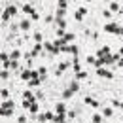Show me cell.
Returning a JSON list of instances; mask_svg holds the SVG:
<instances>
[{
    "label": "cell",
    "mask_w": 123,
    "mask_h": 123,
    "mask_svg": "<svg viewBox=\"0 0 123 123\" xmlns=\"http://www.w3.org/2000/svg\"><path fill=\"white\" fill-rule=\"evenodd\" d=\"M97 74H98V76L100 78H104V80H112V78H114V74H112V72H110V70H106V68H102V66H100V68H97Z\"/></svg>",
    "instance_id": "1"
},
{
    "label": "cell",
    "mask_w": 123,
    "mask_h": 123,
    "mask_svg": "<svg viewBox=\"0 0 123 123\" xmlns=\"http://www.w3.org/2000/svg\"><path fill=\"white\" fill-rule=\"evenodd\" d=\"M55 114L66 116V106H64V102H57V104H55Z\"/></svg>",
    "instance_id": "2"
},
{
    "label": "cell",
    "mask_w": 123,
    "mask_h": 123,
    "mask_svg": "<svg viewBox=\"0 0 123 123\" xmlns=\"http://www.w3.org/2000/svg\"><path fill=\"white\" fill-rule=\"evenodd\" d=\"M85 13H87V8H83V6H80V8H78V10H76V15H74V17H76L78 21H81Z\"/></svg>",
    "instance_id": "3"
},
{
    "label": "cell",
    "mask_w": 123,
    "mask_h": 123,
    "mask_svg": "<svg viewBox=\"0 0 123 123\" xmlns=\"http://www.w3.org/2000/svg\"><path fill=\"white\" fill-rule=\"evenodd\" d=\"M85 104L91 106V108H98V106H100L98 100H97V98H91V97H85Z\"/></svg>",
    "instance_id": "4"
},
{
    "label": "cell",
    "mask_w": 123,
    "mask_h": 123,
    "mask_svg": "<svg viewBox=\"0 0 123 123\" xmlns=\"http://www.w3.org/2000/svg\"><path fill=\"white\" fill-rule=\"evenodd\" d=\"M117 27H119L117 23H106V25H104V32H116Z\"/></svg>",
    "instance_id": "5"
},
{
    "label": "cell",
    "mask_w": 123,
    "mask_h": 123,
    "mask_svg": "<svg viewBox=\"0 0 123 123\" xmlns=\"http://www.w3.org/2000/svg\"><path fill=\"white\" fill-rule=\"evenodd\" d=\"M106 55H110V47H108V46L100 47V49H98V53H97V57H98V59H102V57H106Z\"/></svg>",
    "instance_id": "6"
},
{
    "label": "cell",
    "mask_w": 123,
    "mask_h": 123,
    "mask_svg": "<svg viewBox=\"0 0 123 123\" xmlns=\"http://www.w3.org/2000/svg\"><path fill=\"white\" fill-rule=\"evenodd\" d=\"M23 12H25V13H27V15L31 17L32 13H34V12H36V10H34V8H32L31 4H25V6H23Z\"/></svg>",
    "instance_id": "7"
},
{
    "label": "cell",
    "mask_w": 123,
    "mask_h": 123,
    "mask_svg": "<svg viewBox=\"0 0 123 123\" xmlns=\"http://www.w3.org/2000/svg\"><path fill=\"white\" fill-rule=\"evenodd\" d=\"M108 10H110V12H119V4H117L116 0H112V2L108 4Z\"/></svg>",
    "instance_id": "8"
},
{
    "label": "cell",
    "mask_w": 123,
    "mask_h": 123,
    "mask_svg": "<svg viewBox=\"0 0 123 123\" xmlns=\"http://www.w3.org/2000/svg\"><path fill=\"white\" fill-rule=\"evenodd\" d=\"M40 81H42L40 78H32V80H29V87H38Z\"/></svg>",
    "instance_id": "9"
},
{
    "label": "cell",
    "mask_w": 123,
    "mask_h": 123,
    "mask_svg": "<svg viewBox=\"0 0 123 123\" xmlns=\"http://www.w3.org/2000/svg\"><path fill=\"white\" fill-rule=\"evenodd\" d=\"M19 57H21V51H19V49H13V51L10 53V59H13V61H19Z\"/></svg>",
    "instance_id": "10"
},
{
    "label": "cell",
    "mask_w": 123,
    "mask_h": 123,
    "mask_svg": "<svg viewBox=\"0 0 123 123\" xmlns=\"http://www.w3.org/2000/svg\"><path fill=\"white\" fill-rule=\"evenodd\" d=\"M0 98H2V100H8V98H10V91H8V89H0Z\"/></svg>",
    "instance_id": "11"
},
{
    "label": "cell",
    "mask_w": 123,
    "mask_h": 123,
    "mask_svg": "<svg viewBox=\"0 0 123 123\" xmlns=\"http://www.w3.org/2000/svg\"><path fill=\"white\" fill-rule=\"evenodd\" d=\"M102 116H106V117H112V116H114V110H112L110 106H106L104 110H102Z\"/></svg>",
    "instance_id": "12"
},
{
    "label": "cell",
    "mask_w": 123,
    "mask_h": 123,
    "mask_svg": "<svg viewBox=\"0 0 123 123\" xmlns=\"http://www.w3.org/2000/svg\"><path fill=\"white\" fill-rule=\"evenodd\" d=\"M76 80H78V81H80V80H87V72H83V70L76 72Z\"/></svg>",
    "instance_id": "13"
},
{
    "label": "cell",
    "mask_w": 123,
    "mask_h": 123,
    "mask_svg": "<svg viewBox=\"0 0 123 123\" xmlns=\"http://www.w3.org/2000/svg\"><path fill=\"white\" fill-rule=\"evenodd\" d=\"M2 106H4V108H10V110H13V106H15V104H13V100H2Z\"/></svg>",
    "instance_id": "14"
},
{
    "label": "cell",
    "mask_w": 123,
    "mask_h": 123,
    "mask_svg": "<svg viewBox=\"0 0 123 123\" xmlns=\"http://www.w3.org/2000/svg\"><path fill=\"white\" fill-rule=\"evenodd\" d=\"M6 10H8V13H10L12 17H13V15H17V8H15V6H8Z\"/></svg>",
    "instance_id": "15"
},
{
    "label": "cell",
    "mask_w": 123,
    "mask_h": 123,
    "mask_svg": "<svg viewBox=\"0 0 123 123\" xmlns=\"http://www.w3.org/2000/svg\"><path fill=\"white\" fill-rule=\"evenodd\" d=\"M72 95H74V91H72V89L68 87V89H64V93H62V98H70Z\"/></svg>",
    "instance_id": "16"
},
{
    "label": "cell",
    "mask_w": 123,
    "mask_h": 123,
    "mask_svg": "<svg viewBox=\"0 0 123 123\" xmlns=\"http://www.w3.org/2000/svg\"><path fill=\"white\" fill-rule=\"evenodd\" d=\"M19 27H21V31H29V29H31V23H29V21H21Z\"/></svg>",
    "instance_id": "17"
},
{
    "label": "cell",
    "mask_w": 123,
    "mask_h": 123,
    "mask_svg": "<svg viewBox=\"0 0 123 123\" xmlns=\"http://www.w3.org/2000/svg\"><path fill=\"white\" fill-rule=\"evenodd\" d=\"M62 38H64V42H72V40H74V34H72V32H64Z\"/></svg>",
    "instance_id": "18"
},
{
    "label": "cell",
    "mask_w": 123,
    "mask_h": 123,
    "mask_svg": "<svg viewBox=\"0 0 123 123\" xmlns=\"http://www.w3.org/2000/svg\"><path fill=\"white\" fill-rule=\"evenodd\" d=\"M91 121H93V123H102V116H98V114H95V116L91 117Z\"/></svg>",
    "instance_id": "19"
},
{
    "label": "cell",
    "mask_w": 123,
    "mask_h": 123,
    "mask_svg": "<svg viewBox=\"0 0 123 123\" xmlns=\"http://www.w3.org/2000/svg\"><path fill=\"white\" fill-rule=\"evenodd\" d=\"M32 38H34V42H36V44H42V34H40V32H34V36H32Z\"/></svg>",
    "instance_id": "20"
},
{
    "label": "cell",
    "mask_w": 123,
    "mask_h": 123,
    "mask_svg": "<svg viewBox=\"0 0 123 123\" xmlns=\"http://www.w3.org/2000/svg\"><path fill=\"white\" fill-rule=\"evenodd\" d=\"M10 78V72L8 70H0V80H8Z\"/></svg>",
    "instance_id": "21"
},
{
    "label": "cell",
    "mask_w": 123,
    "mask_h": 123,
    "mask_svg": "<svg viewBox=\"0 0 123 123\" xmlns=\"http://www.w3.org/2000/svg\"><path fill=\"white\" fill-rule=\"evenodd\" d=\"M95 62H97V57H95V55H89V57H87V64H93V66H95Z\"/></svg>",
    "instance_id": "22"
},
{
    "label": "cell",
    "mask_w": 123,
    "mask_h": 123,
    "mask_svg": "<svg viewBox=\"0 0 123 123\" xmlns=\"http://www.w3.org/2000/svg\"><path fill=\"white\" fill-rule=\"evenodd\" d=\"M102 15H104V19H110V17H112V12H110V10H104Z\"/></svg>",
    "instance_id": "23"
},
{
    "label": "cell",
    "mask_w": 123,
    "mask_h": 123,
    "mask_svg": "<svg viewBox=\"0 0 123 123\" xmlns=\"http://www.w3.org/2000/svg\"><path fill=\"white\" fill-rule=\"evenodd\" d=\"M17 121H19V123H29V121H27V117H25V116H19V117H17Z\"/></svg>",
    "instance_id": "24"
},
{
    "label": "cell",
    "mask_w": 123,
    "mask_h": 123,
    "mask_svg": "<svg viewBox=\"0 0 123 123\" xmlns=\"http://www.w3.org/2000/svg\"><path fill=\"white\" fill-rule=\"evenodd\" d=\"M31 19H32V21H38V19H40V15H38V13L34 12V13H32V15H31Z\"/></svg>",
    "instance_id": "25"
},
{
    "label": "cell",
    "mask_w": 123,
    "mask_h": 123,
    "mask_svg": "<svg viewBox=\"0 0 123 123\" xmlns=\"http://www.w3.org/2000/svg\"><path fill=\"white\" fill-rule=\"evenodd\" d=\"M116 34H119V36H123V27H117V31H116Z\"/></svg>",
    "instance_id": "26"
},
{
    "label": "cell",
    "mask_w": 123,
    "mask_h": 123,
    "mask_svg": "<svg viewBox=\"0 0 123 123\" xmlns=\"http://www.w3.org/2000/svg\"><path fill=\"white\" fill-rule=\"evenodd\" d=\"M119 55H123V47H119Z\"/></svg>",
    "instance_id": "27"
},
{
    "label": "cell",
    "mask_w": 123,
    "mask_h": 123,
    "mask_svg": "<svg viewBox=\"0 0 123 123\" xmlns=\"http://www.w3.org/2000/svg\"><path fill=\"white\" fill-rule=\"evenodd\" d=\"M119 108H121V110H123V100H121V102H119Z\"/></svg>",
    "instance_id": "28"
},
{
    "label": "cell",
    "mask_w": 123,
    "mask_h": 123,
    "mask_svg": "<svg viewBox=\"0 0 123 123\" xmlns=\"http://www.w3.org/2000/svg\"><path fill=\"white\" fill-rule=\"evenodd\" d=\"M0 15H2V8H0Z\"/></svg>",
    "instance_id": "29"
},
{
    "label": "cell",
    "mask_w": 123,
    "mask_h": 123,
    "mask_svg": "<svg viewBox=\"0 0 123 123\" xmlns=\"http://www.w3.org/2000/svg\"><path fill=\"white\" fill-rule=\"evenodd\" d=\"M85 2H93V0H85Z\"/></svg>",
    "instance_id": "30"
},
{
    "label": "cell",
    "mask_w": 123,
    "mask_h": 123,
    "mask_svg": "<svg viewBox=\"0 0 123 123\" xmlns=\"http://www.w3.org/2000/svg\"><path fill=\"white\" fill-rule=\"evenodd\" d=\"M0 27H2V21H0Z\"/></svg>",
    "instance_id": "31"
},
{
    "label": "cell",
    "mask_w": 123,
    "mask_h": 123,
    "mask_svg": "<svg viewBox=\"0 0 123 123\" xmlns=\"http://www.w3.org/2000/svg\"><path fill=\"white\" fill-rule=\"evenodd\" d=\"M116 2H119V0H116Z\"/></svg>",
    "instance_id": "32"
}]
</instances>
